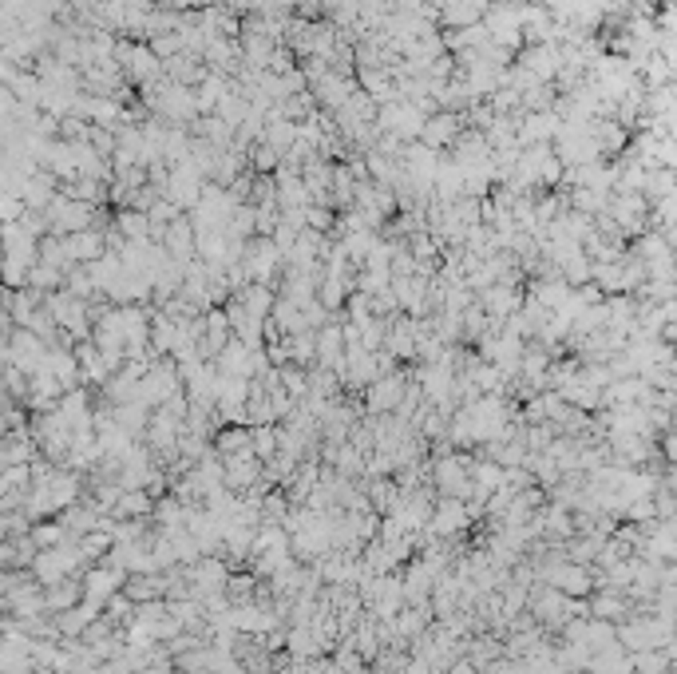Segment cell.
Listing matches in <instances>:
<instances>
[{"label": "cell", "instance_id": "cell-12", "mask_svg": "<svg viewBox=\"0 0 677 674\" xmlns=\"http://www.w3.org/2000/svg\"><path fill=\"white\" fill-rule=\"evenodd\" d=\"M246 310H249V313H258V318L269 310V294H266V286H254V290L246 294Z\"/></svg>", "mask_w": 677, "mask_h": 674}, {"label": "cell", "instance_id": "cell-7", "mask_svg": "<svg viewBox=\"0 0 677 674\" xmlns=\"http://www.w3.org/2000/svg\"><path fill=\"white\" fill-rule=\"evenodd\" d=\"M151 508V500L143 492H127V488H123V496H119V512L123 516H143Z\"/></svg>", "mask_w": 677, "mask_h": 674}, {"label": "cell", "instance_id": "cell-6", "mask_svg": "<svg viewBox=\"0 0 677 674\" xmlns=\"http://www.w3.org/2000/svg\"><path fill=\"white\" fill-rule=\"evenodd\" d=\"M483 302H488L491 318H507V313H515V294L503 290V286H499V290H488V298H483Z\"/></svg>", "mask_w": 677, "mask_h": 674}, {"label": "cell", "instance_id": "cell-4", "mask_svg": "<svg viewBox=\"0 0 677 674\" xmlns=\"http://www.w3.org/2000/svg\"><path fill=\"white\" fill-rule=\"evenodd\" d=\"M416 325L412 322H396L392 325V342H389V349L396 353V357H412L416 353Z\"/></svg>", "mask_w": 677, "mask_h": 674}, {"label": "cell", "instance_id": "cell-11", "mask_svg": "<svg viewBox=\"0 0 677 674\" xmlns=\"http://www.w3.org/2000/svg\"><path fill=\"white\" fill-rule=\"evenodd\" d=\"M60 540H64L60 523H44V528H36V544L40 547H60Z\"/></svg>", "mask_w": 677, "mask_h": 674}, {"label": "cell", "instance_id": "cell-2", "mask_svg": "<svg viewBox=\"0 0 677 674\" xmlns=\"http://www.w3.org/2000/svg\"><path fill=\"white\" fill-rule=\"evenodd\" d=\"M404 397H408V393H404V381H400V377H380V381H372V389H369V409L372 413H392V409H400Z\"/></svg>", "mask_w": 677, "mask_h": 674}, {"label": "cell", "instance_id": "cell-5", "mask_svg": "<svg viewBox=\"0 0 677 674\" xmlns=\"http://www.w3.org/2000/svg\"><path fill=\"white\" fill-rule=\"evenodd\" d=\"M44 599H48V607L52 611H68V607H76L80 603V587L71 583V579H64V583H56V587H48V595H44Z\"/></svg>", "mask_w": 677, "mask_h": 674}, {"label": "cell", "instance_id": "cell-8", "mask_svg": "<svg viewBox=\"0 0 677 674\" xmlns=\"http://www.w3.org/2000/svg\"><path fill=\"white\" fill-rule=\"evenodd\" d=\"M278 444H281V436H273V429H258V433H254V453L258 456H273Z\"/></svg>", "mask_w": 677, "mask_h": 674}, {"label": "cell", "instance_id": "cell-9", "mask_svg": "<svg viewBox=\"0 0 677 674\" xmlns=\"http://www.w3.org/2000/svg\"><path fill=\"white\" fill-rule=\"evenodd\" d=\"M68 250H71V258H95V254H100V238L83 234V238L68 242Z\"/></svg>", "mask_w": 677, "mask_h": 674}, {"label": "cell", "instance_id": "cell-1", "mask_svg": "<svg viewBox=\"0 0 677 674\" xmlns=\"http://www.w3.org/2000/svg\"><path fill=\"white\" fill-rule=\"evenodd\" d=\"M119 583H123L119 567H100V571L88 575V583H83V599L100 611L107 599H115V587H119Z\"/></svg>", "mask_w": 677, "mask_h": 674}, {"label": "cell", "instance_id": "cell-10", "mask_svg": "<svg viewBox=\"0 0 677 674\" xmlns=\"http://www.w3.org/2000/svg\"><path fill=\"white\" fill-rule=\"evenodd\" d=\"M551 579H555L558 587H575V591H582V587H587L582 571H570V567H555V571H551Z\"/></svg>", "mask_w": 677, "mask_h": 674}, {"label": "cell", "instance_id": "cell-3", "mask_svg": "<svg viewBox=\"0 0 677 674\" xmlns=\"http://www.w3.org/2000/svg\"><path fill=\"white\" fill-rule=\"evenodd\" d=\"M464 523H468V508H464V500L448 496V500L436 508V516H432V532H436V535H452V532H459Z\"/></svg>", "mask_w": 677, "mask_h": 674}]
</instances>
